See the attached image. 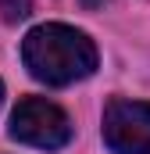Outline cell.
Masks as SVG:
<instances>
[{
  "label": "cell",
  "mask_w": 150,
  "mask_h": 154,
  "mask_svg": "<svg viewBox=\"0 0 150 154\" xmlns=\"http://www.w3.org/2000/svg\"><path fill=\"white\" fill-rule=\"evenodd\" d=\"M22 61L29 75L46 86H72L97 72V47L82 29L46 22L22 39Z\"/></svg>",
  "instance_id": "obj_1"
},
{
  "label": "cell",
  "mask_w": 150,
  "mask_h": 154,
  "mask_svg": "<svg viewBox=\"0 0 150 154\" xmlns=\"http://www.w3.org/2000/svg\"><path fill=\"white\" fill-rule=\"evenodd\" d=\"M11 136L29 143V147L57 151V147H64L72 140V122L54 100L25 97V100H18V108L11 115Z\"/></svg>",
  "instance_id": "obj_2"
},
{
  "label": "cell",
  "mask_w": 150,
  "mask_h": 154,
  "mask_svg": "<svg viewBox=\"0 0 150 154\" xmlns=\"http://www.w3.org/2000/svg\"><path fill=\"white\" fill-rule=\"evenodd\" d=\"M104 143L114 154H150V104L114 97L104 108Z\"/></svg>",
  "instance_id": "obj_3"
},
{
  "label": "cell",
  "mask_w": 150,
  "mask_h": 154,
  "mask_svg": "<svg viewBox=\"0 0 150 154\" xmlns=\"http://www.w3.org/2000/svg\"><path fill=\"white\" fill-rule=\"evenodd\" d=\"M32 11V0H0V14L4 22H22Z\"/></svg>",
  "instance_id": "obj_4"
},
{
  "label": "cell",
  "mask_w": 150,
  "mask_h": 154,
  "mask_svg": "<svg viewBox=\"0 0 150 154\" xmlns=\"http://www.w3.org/2000/svg\"><path fill=\"white\" fill-rule=\"evenodd\" d=\"M75 4H82V7H89V11H93V7H100L104 0H75Z\"/></svg>",
  "instance_id": "obj_5"
},
{
  "label": "cell",
  "mask_w": 150,
  "mask_h": 154,
  "mask_svg": "<svg viewBox=\"0 0 150 154\" xmlns=\"http://www.w3.org/2000/svg\"><path fill=\"white\" fill-rule=\"evenodd\" d=\"M0 100H4V82H0Z\"/></svg>",
  "instance_id": "obj_6"
}]
</instances>
